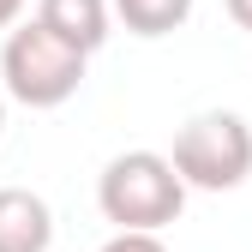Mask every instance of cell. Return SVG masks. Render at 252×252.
Wrapping results in <instances>:
<instances>
[{"mask_svg": "<svg viewBox=\"0 0 252 252\" xmlns=\"http://www.w3.org/2000/svg\"><path fill=\"white\" fill-rule=\"evenodd\" d=\"M198 0H108V12L132 30V36H174L192 18Z\"/></svg>", "mask_w": 252, "mask_h": 252, "instance_id": "cell-6", "label": "cell"}, {"mask_svg": "<svg viewBox=\"0 0 252 252\" xmlns=\"http://www.w3.org/2000/svg\"><path fill=\"white\" fill-rule=\"evenodd\" d=\"M36 24L90 60V54L108 42L114 12H108V0H36Z\"/></svg>", "mask_w": 252, "mask_h": 252, "instance_id": "cell-4", "label": "cell"}, {"mask_svg": "<svg viewBox=\"0 0 252 252\" xmlns=\"http://www.w3.org/2000/svg\"><path fill=\"white\" fill-rule=\"evenodd\" d=\"M102 252H168V246H162V234H108Z\"/></svg>", "mask_w": 252, "mask_h": 252, "instance_id": "cell-7", "label": "cell"}, {"mask_svg": "<svg viewBox=\"0 0 252 252\" xmlns=\"http://www.w3.org/2000/svg\"><path fill=\"white\" fill-rule=\"evenodd\" d=\"M84 66L90 60L78 48H66L60 36H48V30L30 18V24H18L6 36V48H0V96H12L24 108H60V102L78 96Z\"/></svg>", "mask_w": 252, "mask_h": 252, "instance_id": "cell-3", "label": "cell"}, {"mask_svg": "<svg viewBox=\"0 0 252 252\" xmlns=\"http://www.w3.org/2000/svg\"><path fill=\"white\" fill-rule=\"evenodd\" d=\"M228 18H234L240 30H252V0H228Z\"/></svg>", "mask_w": 252, "mask_h": 252, "instance_id": "cell-9", "label": "cell"}, {"mask_svg": "<svg viewBox=\"0 0 252 252\" xmlns=\"http://www.w3.org/2000/svg\"><path fill=\"white\" fill-rule=\"evenodd\" d=\"M96 210L102 222H114V234H162L180 222L186 186L162 150H120L96 174Z\"/></svg>", "mask_w": 252, "mask_h": 252, "instance_id": "cell-1", "label": "cell"}, {"mask_svg": "<svg viewBox=\"0 0 252 252\" xmlns=\"http://www.w3.org/2000/svg\"><path fill=\"white\" fill-rule=\"evenodd\" d=\"M54 246V210L30 186H0V252H48Z\"/></svg>", "mask_w": 252, "mask_h": 252, "instance_id": "cell-5", "label": "cell"}, {"mask_svg": "<svg viewBox=\"0 0 252 252\" xmlns=\"http://www.w3.org/2000/svg\"><path fill=\"white\" fill-rule=\"evenodd\" d=\"M168 168L180 174L186 192H234L252 174V126L228 108H204L174 132Z\"/></svg>", "mask_w": 252, "mask_h": 252, "instance_id": "cell-2", "label": "cell"}, {"mask_svg": "<svg viewBox=\"0 0 252 252\" xmlns=\"http://www.w3.org/2000/svg\"><path fill=\"white\" fill-rule=\"evenodd\" d=\"M0 132H6V96H0Z\"/></svg>", "mask_w": 252, "mask_h": 252, "instance_id": "cell-10", "label": "cell"}, {"mask_svg": "<svg viewBox=\"0 0 252 252\" xmlns=\"http://www.w3.org/2000/svg\"><path fill=\"white\" fill-rule=\"evenodd\" d=\"M24 6H30V0H0V30H12V24H18V12H24Z\"/></svg>", "mask_w": 252, "mask_h": 252, "instance_id": "cell-8", "label": "cell"}]
</instances>
